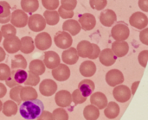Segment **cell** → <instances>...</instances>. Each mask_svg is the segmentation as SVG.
Instances as JSON below:
<instances>
[{"instance_id": "1", "label": "cell", "mask_w": 148, "mask_h": 120, "mask_svg": "<svg viewBox=\"0 0 148 120\" xmlns=\"http://www.w3.org/2000/svg\"><path fill=\"white\" fill-rule=\"evenodd\" d=\"M44 111V106L40 100H32L23 101L19 108L21 116L27 120H34L37 119Z\"/></svg>"}, {"instance_id": "2", "label": "cell", "mask_w": 148, "mask_h": 120, "mask_svg": "<svg viewBox=\"0 0 148 120\" xmlns=\"http://www.w3.org/2000/svg\"><path fill=\"white\" fill-rule=\"evenodd\" d=\"M27 75L28 73L24 69H13L10 71V76L5 80V84L10 88L22 85L26 80Z\"/></svg>"}, {"instance_id": "3", "label": "cell", "mask_w": 148, "mask_h": 120, "mask_svg": "<svg viewBox=\"0 0 148 120\" xmlns=\"http://www.w3.org/2000/svg\"><path fill=\"white\" fill-rule=\"evenodd\" d=\"M111 35L115 41H126L129 37L130 29L125 22H120L114 25L111 29Z\"/></svg>"}, {"instance_id": "4", "label": "cell", "mask_w": 148, "mask_h": 120, "mask_svg": "<svg viewBox=\"0 0 148 120\" xmlns=\"http://www.w3.org/2000/svg\"><path fill=\"white\" fill-rule=\"evenodd\" d=\"M54 42L56 47L62 49H67L72 46V35L66 31H58L54 37Z\"/></svg>"}, {"instance_id": "5", "label": "cell", "mask_w": 148, "mask_h": 120, "mask_svg": "<svg viewBox=\"0 0 148 120\" xmlns=\"http://www.w3.org/2000/svg\"><path fill=\"white\" fill-rule=\"evenodd\" d=\"M29 28L33 32H41L46 27V22L44 17L40 14H33L28 18L27 22Z\"/></svg>"}, {"instance_id": "6", "label": "cell", "mask_w": 148, "mask_h": 120, "mask_svg": "<svg viewBox=\"0 0 148 120\" xmlns=\"http://www.w3.org/2000/svg\"><path fill=\"white\" fill-rule=\"evenodd\" d=\"M129 23L131 26L134 27L137 29L142 30L147 28L148 24V18L146 14L141 11H136L129 18Z\"/></svg>"}, {"instance_id": "7", "label": "cell", "mask_w": 148, "mask_h": 120, "mask_svg": "<svg viewBox=\"0 0 148 120\" xmlns=\"http://www.w3.org/2000/svg\"><path fill=\"white\" fill-rule=\"evenodd\" d=\"M28 18V15L23 10H15L12 13H10V22L14 27L23 28L27 25Z\"/></svg>"}, {"instance_id": "8", "label": "cell", "mask_w": 148, "mask_h": 120, "mask_svg": "<svg viewBox=\"0 0 148 120\" xmlns=\"http://www.w3.org/2000/svg\"><path fill=\"white\" fill-rule=\"evenodd\" d=\"M3 46L4 51L8 52L9 54H16L20 50L21 42L16 35H10L4 38L3 42Z\"/></svg>"}, {"instance_id": "9", "label": "cell", "mask_w": 148, "mask_h": 120, "mask_svg": "<svg viewBox=\"0 0 148 120\" xmlns=\"http://www.w3.org/2000/svg\"><path fill=\"white\" fill-rule=\"evenodd\" d=\"M34 43L39 50L45 51L51 47L52 38L48 32H41L36 36Z\"/></svg>"}, {"instance_id": "10", "label": "cell", "mask_w": 148, "mask_h": 120, "mask_svg": "<svg viewBox=\"0 0 148 120\" xmlns=\"http://www.w3.org/2000/svg\"><path fill=\"white\" fill-rule=\"evenodd\" d=\"M113 95L118 102L125 103L130 100L132 93H131V90L128 88L127 86L121 84L114 87V89L113 91Z\"/></svg>"}, {"instance_id": "11", "label": "cell", "mask_w": 148, "mask_h": 120, "mask_svg": "<svg viewBox=\"0 0 148 120\" xmlns=\"http://www.w3.org/2000/svg\"><path fill=\"white\" fill-rule=\"evenodd\" d=\"M106 82L110 87H116L124 82V75L119 69H111L106 74Z\"/></svg>"}, {"instance_id": "12", "label": "cell", "mask_w": 148, "mask_h": 120, "mask_svg": "<svg viewBox=\"0 0 148 120\" xmlns=\"http://www.w3.org/2000/svg\"><path fill=\"white\" fill-rule=\"evenodd\" d=\"M78 22L81 25V28L85 31L92 30L96 25V18L91 13H84L79 16Z\"/></svg>"}, {"instance_id": "13", "label": "cell", "mask_w": 148, "mask_h": 120, "mask_svg": "<svg viewBox=\"0 0 148 120\" xmlns=\"http://www.w3.org/2000/svg\"><path fill=\"white\" fill-rule=\"evenodd\" d=\"M39 90L42 95L45 97H49L56 93L57 90V84L56 81L50 80V79H46L43 80L39 86Z\"/></svg>"}, {"instance_id": "14", "label": "cell", "mask_w": 148, "mask_h": 120, "mask_svg": "<svg viewBox=\"0 0 148 120\" xmlns=\"http://www.w3.org/2000/svg\"><path fill=\"white\" fill-rule=\"evenodd\" d=\"M52 76L58 81H65L70 77V69L66 64H59L52 69Z\"/></svg>"}, {"instance_id": "15", "label": "cell", "mask_w": 148, "mask_h": 120, "mask_svg": "<svg viewBox=\"0 0 148 120\" xmlns=\"http://www.w3.org/2000/svg\"><path fill=\"white\" fill-rule=\"evenodd\" d=\"M55 101H56V104L62 108L68 107L72 103L71 93L67 90H61L56 93Z\"/></svg>"}, {"instance_id": "16", "label": "cell", "mask_w": 148, "mask_h": 120, "mask_svg": "<svg viewBox=\"0 0 148 120\" xmlns=\"http://www.w3.org/2000/svg\"><path fill=\"white\" fill-rule=\"evenodd\" d=\"M117 21L116 13L110 9H107L101 11L100 15V22L105 27H112Z\"/></svg>"}, {"instance_id": "17", "label": "cell", "mask_w": 148, "mask_h": 120, "mask_svg": "<svg viewBox=\"0 0 148 120\" xmlns=\"http://www.w3.org/2000/svg\"><path fill=\"white\" fill-rule=\"evenodd\" d=\"M42 61L46 68L49 69H54L60 64L61 59L58 54L55 51H47L44 53V58Z\"/></svg>"}, {"instance_id": "18", "label": "cell", "mask_w": 148, "mask_h": 120, "mask_svg": "<svg viewBox=\"0 0 148 120\" xmlns=\"http://www.w3.org/2000/svg\"><path fill=\"white\" fill-rule=\"evenodd\" d=\"M99 59H100V62L102 65L106 67H110L115 63L117 57L114 54L111 48H105L100 52Z\"/></svg>"}, {"instance_id": "19", "label": "cell", "mask_w": 148, "mask_h": 120, "mask_svg": "<svg viewBox=\"0 0 148 120\" xmlns=\"http://www.w3.org/2000/svg\"><path fill=\"white\" fill-rule=\"evenodd\" d=\"M62 60L64 62V64L75 65L79 60V55L76 48L72 47L65 49L62 54Z\"/></svg>"}, {"instance_id": "20", "label": "cell", "mask_w": 148, "mask_h": 120, "mask_svg": "<svg viewBox=\"0 0 148 120\" xmlns=\"http://www.w3.org/2000/svg\"><path fill=\"white\" fill-rule=\"evenodd\" d=\"M112 51L116 57H124L129 51V45L125 41H116L112 44Z\"/></svg>"}, {"instance_id": "21", "label": "cell", "mask_w": 148, "mask_h": 120, "mask_svg": "<svg viewBox=\"0 0 148 120\" xmlns=\"http://www.w3.org/2000/svg\"><path fill=\"white\" fill-rule=\"evenodd\" d=\"M90 103L92 105H94L95 106H96L99 110L101 109H104L107 105H108V98L107 96L101 93V92H96L93 94H91L90 97Z\"/></svg>"}, {"instance_id": "22", "label": "cell", "mask_w": 148, "mask_h": 120, "mask_svg": "<svg viewBox=\"0 0 148 120\" xmlns=\"http://www.w3.org/2000/svg\"><path fill=\"white\" fill-rule=\"evenodd\" d=\"M62 30L69 33L71 35H76L80 33L82 28L78 21L74 19H68L62 23Z\"/></svg>"}, {"instance_id": "23", "label": "cell", "mask_w": 148, "mask_h": 120, "mask_svg": "<svg viewBox=\"0 0 148 120\" xmlns=\"http://www.w3.org/2000/svg\"><path fill=\"white\" fill-rule=\"evenodd\" d=\"M92 49H93L92 43L86 40L81 41L77 44V48H76L78 55L79 57L82 58H88L92 53Z\"/></svg>"}, {"instance_id": "24", "label": "cell", "mask_w": 148, "mask_h": 120, "mask_svg": "<svg viewBox=\"0 0 148 120\" xmlns=\"http://www.w3.org/2000/svg\"><path fill=\"white\" fill-rule=\"evenodd\" d=\"M96 72V65L92 61H85L80 66V73L84 77H92Z\"/></svg>"}, {"instance_id": "25", "label": "cell", "mask_w": 148, "mask_h": 120, "mask_svg": "<svg viewBox=\"0 0 148 120\" xmlns=\"http://www.w3.org/2000/svg\"><path fill=\"white\" fill-rule=\"evenodd\" d=\"M95 88V83L91 80H83L78 85V89L85 97L90 96Z\"/></svg>"}, {"instance_id": "26", "label": "cell", "mask_w": 148, "mask_h": 120, "mask_svg": "<svg viewBox=\"0 0 148 120\" xmlns=\"http://www.w3.org/2000/svg\"><path fill=\"white\" fill-rule=\"evenodd\" d=\"M38 94L35 88L29 86H26L24 87H22L20 90V98L21 100L23 101H28V100H32L37 99Z\"/></svg>"}, {"instance_id": "27", "label": "cell", "mask_w": 148, "mask_h": 120, "mask_svg": "<svg viewBox=\"0 0 148 120\" xmlns=\"http://www.w3.org/2000/svg\"><path fill=\"white\" fill-rule=\"evenodd\" d=\"M21 42V48L20 51L23 54H30L35 49V43L34 40L30 36H23L22 39H20Z\"/></svg>"}, {"instance_id": "28", "label": "cell", "mask_w": 148, "mask_h": 120, "mask_svg": "<svg viewBox=\"0 0 148 120\" xmlns=\"http://www.w3.org/2000/svg\"><path fill=\"white\" fill-rule=\"evenodd\" d=\"M29 70L31 74L36 75H42L45 72V66L42 61L36 59L30 61L29 66Z\"/></svg>"}, {"instance_id": "29", "label": "cell", "mask_w": 148, "mask_h": 120, "mask_svg": "<svg viewBox=\"0 0 148 120\" xmlns=\"http://www.w3.org/2000/svg\"><path fill=\"white\" fill-rule=\"evenodd\" d=\"M104 114L108 119H114L117 118L118 115L120 114V106H119V105L116 104L114 101H111V102L108 103L107 106L105 107Z\"/></svg>"}, {"instance_id": "30", "label": "cell", "mask_w": 148, "mask_h": 120, "mask_svg": "<svg viewBox=\"0 0 148 120\" xmlns=\"http://www.w3.org/2000/svg\"><path fill=\"white\" fill-rule=\"evenodd\" d=\"M83 116L86 120H97L100 117V111L96 106L91 104L84 108Z\"/></svg>"}, {"instance_id": "31", "label": "cell", "mask_w": 148, "mask_h": 120, "mask_svg": "<svg viewBox=\"0 0 148 120\" xmlns=\"http://www.w3.org/2000/svg\"><path fill=\"white\" fill-rule=\"evenodd\" d=\"M21 7L24 12L32 14L38 10L39 2L38 0H21Z\"/></svg>"}, {"instance_id": "32", "label": "cell", "mask_w": 148, "mask_h": 120, "mask_svg": "<svg viewBox=\"0 0 148 120\" xmlns=\"http://www.w3.org/2000/svg\"><path fill=\"white\" fill-rule=\"evenodd\" d=\"M1 112H3V115L6 117L16 115L17 112V104L13 100H7L3 103Z\"/></svg>"}, {"instance_id": "33", "label": "cell", "mask_w": 148, "mask_h": 120, "mask_svg": "<svg viewBox=\"0 0 148 120\" xmlns=\"http://www.w3.org/2000/svg\"><path fill=\"white\" fill-rule=\"evenodd\" d=\"M42 16L45 19L46 24H49L50 26L56 25L60 21L59 14L56 10H46V11H44Z\"/></svg>"}, {"instance_id": "34", "label": "cell", "mask_w": 148, "mask_h": 120, "mask_svg": "<svg viewBox=\"0 0 148 120\" xmlns=\"http://www.w3.org/2000/svg\"><path fill=\"white\" fill-rule=\"evenodd\" d=\"M27 68V61L22 55H15L11 60V69H25Z\"/></svg>"}, {"instance_id": "35", "label": "cell", "mask_w": 148, "mask_h": 120, "mask_svg": "<svg viewBox=\"0 0 148 120\" xmlns=\"http://www.w3.org/2000/svg\"><path fill=\"white\" fill-rule=\"evenodd\" d=\"M0 31L2 33V36H3L4 38L10 36V35H16V29L11 23L10 24V23L3 24Z\"/></svg>"}, {"instance_id": "36", "label": "cell", "mask_w": 148, "mask_h": 120, "mask_svg": "<svg viewBox=\"0 0 148 120\" xmlns=\"http://www.w3.org/2000/svg\"><path fill=\"white\" fill-rule=\"evenodd\" d=\"M52 120H69L68 112L63 108H57L52 112Z\"/></svg>"}, {"instance_id": "37", "label": "cell", "mask_w": 148, "mask_h": 120, "mask_svg": "<svg viewBox=\"0 0 148 120\" xmlns=\"http://www.w3.org/2000/svg\"><path fill=\"white\" fill-rule=\"evenodd\" d=\"M71 98H72V101L75 104V105H80L84 103L87 100L88 97H85L84 95H82V93L80 92L79 89L75 90L72 94H71Z\"/></svg>"}, {"instance_id": "38", "label": "cell", "mask_w": 148, "mask_h": 120, "mask_svg": "<svg viewBox=\"0 0 148 120\" xmlns=\"http://www.w3.org/2000/svg\"><path fill=\"white\" fill-rule=\"evenodd\" d=\"M21 88H22V87H21V85H19V86L12 87L11 90L10 91V99L14 102H16L17 104H21V102H22L21 98H20V90H21Z\"/></svg>"}, {"instance_id": "39", "label": "cell", "mask_w": 148, "mask_h": 120, "mask_svg": "<svg viewBox=\"0 0 148 120\" xmlns=\"http://www.w3.org/2000/svg\"><path fill=\"white\" fill-rule=\"evenodd\" d=\"M40 82V76L39 75H36L31 74L30 72H29L26 80L24 81V85L25 86H29V87H35L36 86L38 83Z\"/></svg>"}, {"instance_id": "40", "label": "cell", "mask_w": 148, "mask_h": 120, "mask_svg": "<svg viewBox=\"0 0 148 120\" xmlns=\"http://www.w3.org/2000/svg\"><path fill=\"white\" fill-rule=\"evenodd\" d=\"M10 16V5L6 1H0V18Z\"/></svg>"}, {"instance_id": "41", "label": "cell", "mask_w": 148, "mask_h": 120, "mask_svg": "<svg viewBox=\"0 0 148 120\" xmlns=\"http://www.w3.org/2000/svg\"><path fill=\"white\" fill-rule=\"evenodd\" d=\"M90 7L95 10H102L108 4V0H89Z\"/></svg>"}, {"instance_id": "42", "label": "cell", "mask_w": 148, "mask_h": 120, "mask_svg": "<svg viewBox=\"0 0 148 120\" xmlns=\"http://www.w3.org/2000/svg\"><path fill=\"white\" fill-rule=\"evenodd\" d=\"M42 3L47 10H56L59 7L60 1L59 0H42Z\"/></svg>"}, {"instance_id": "43", "label": "cell", "mask_w": 148, "mask_h": 120, "mask_svg": "<svg viewBox=\"0 0 148 120\" xmlns=\"http://www.w3.org/2000/svg\"><path fill=\"white\" fill-rule=\"evenodd\" d=\"M10 67L7 64L0 63V80H5L10 74Z\"/></svg>"}, {"instance_id": "44", "label": "cell", "mask_w": 148, "mask_h": 120, "mask_svg": "<svg viewBox=\"0 0 148 120\" xmlns=\"http://www.w3.org/2000/svg\"><path fill=\"white\" fill-rule=\"evenodd\" d=\"M77 5V0H61V6L66 10H74Z\"/></svg>"}, {"instance_id": "45", "label": "cell", "mask_w": 148, "mask_h": 120, "mask_svg": "<svg viewBox=\"0 0 148 120\" xmlns=\"http://www.w3.org/2000/svg\"><path fill=\"white\" fill-rule=\"evenodd\" d=\"M57 12L59 14V16L63 18V19H71L74 16V15H75L74 10H66L62 6L59 7Z\"/></svg>"}, {"instance_id": "46", "label": "cell", "mask_w": 148, "mask_h": 120, "mask_svg": "<svg viewBox=\"0 0 148 120\" xmlns=\"http://www.w3.org/2000/svg\"><path fill=\"white\" fill-rule=\"evenodd\" d=\"M147 60H148V50H143L139 54L138 56V61L139 63L140 64L141 67L146 68L147 65Z\"/></svg>"}, {"instance_id": "47", "label": "cell", "mask_w": 148, "mask_h": 120, "mask_svg": "<svg viewBox=\"0 0 148 120\" xmlns=\"http://www.w3.org/2000/svg\"><path fill=\"white\" fill-rule=\"evenodd\" d=\"M92 47H93V49H92V53L91 55H89V59L90 60H95L99 57V55H100V48L97 44H95V43H92Z\"/></svg>"}, {"instance_id": "48", "label": "cell", "mask_w": 148, "mask_h": 120, "mask_svg": "<svg viewBox=\"0 0 148 120\" xmlns=\"http://www.w3.org/2000/svg\"><path fill=\"white\" fill-rule=\"evenodd\" d=\"M140 42L145 44V45H148V29L145 28L142 29V31L140 33Z\"/></svg>"}, {"instance_id": "49", "label": "cell", "mask_w": 148, "mask_h": 120, "mask_svg": "<svg viewBox=\"0 0 148 120\" xmlns=\"http://www.w3.org/2000/svg\"><path fill=\"white\" fill-rule=\"evenodd\" d=\"M37 120H52V114L49 112L43 111L41 115L37 118Z\"/></svg>"}, {"instance_id": "50", "label": "cell", "mask_w": 148, "mask_h": 120, "mask_svg": "<svg viewBox=\"0 0 148 120\" xmlns=\"http://www.w3.org/2000/svg\"><path fill=\"white\" fill-rule=\"evenodd\" d=\"M139 7L140 9L144 11V12H147L148 11V0H139Z\"/></svg>"}, {"instance_id": "51", "label": "cell", "mask_w": 148, "mask_h": 120, "mask_svg": "<svg viewBox=\"0 0 148 120\" xmlns=\"http://www.w3.org/2000/svg\"><path fill=\"white\" fill-rule=\"evenodd\" d=\"M6 93H7L6 87L3 83H0V99L1 98H3L5 96Z\"/></svg>"}, {"instance_id": "52", "label": "cell", "mask_w": 148, "mask_h": 120, "mask_svg": "<svg viewBox=\"0 0 148 120\" xmlns=\"http://www.w3.org/2000/svg\"><path fill=\"white\" fill-rule=\"evenodd\" d=\"M139 85H140V81H136V82H134L133 83L132 88H131V93L132 94H135L136 90H137V87H139Z\"/></svg>"}, {"instance_id": "53", "label": "cell", "mask_w": 148, "mask_h": 120, "mask_svg": "<svg viewBox=\"0 0 148 120\" xmlns=\"http://www.w3.org/2000/svg\"><path fill=\"white\" fill-rule=\"evenodd\" d=\"M5 57H6V53L4 51V49L0 47V62L3 61L5 60Z\"/></svg>"}, {"instance_id": "54", "label": "cell", "mask_w": 148, "mask_h": 120, "mask_svg": "<svg viewBox=\"0 0 148 120\" xmlns=\"http://www.w3.org/2000/svg\"><path fill=\"white\" fill-rule=\"evenodd\" d=\"M2 107H3V103H2V101L0 100V112L2 111Z\"/></svg>"}, {"instance_id": "55", "label": "cell", "mask_w": 148, "mask_h": 120, "mask_svg": "<svg viewBox=\"0 0 148 120\" xmlns=\"http://www.w3.org/2000/svg\"><path fill=\"white\" fill-rule=\"evenodd\" d=\"M2 38H3V36H2V33H1V31H0V42H2Z\"/></svg>"}]
</instances>
